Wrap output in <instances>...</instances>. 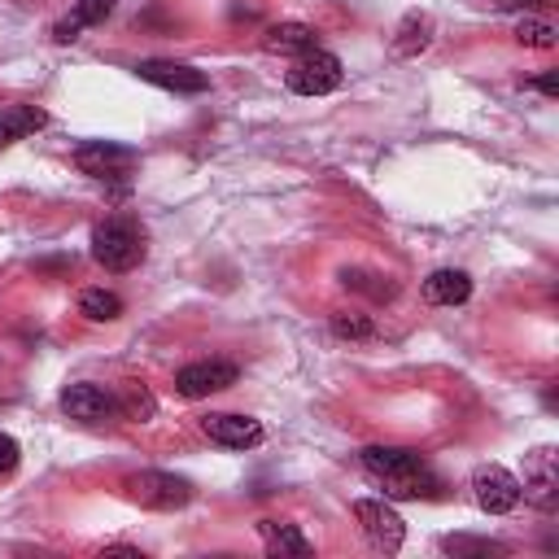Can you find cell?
I'll return each mask as SVG.
<instances>
[{
    "mask_svg": "<svg viewBox=\"0 0 559 559\" xmlns=\"http://www.w3.org/2000/svg\"><path fill=\"white\" fill-rule=\"evenodd\" d=\"M61 411L70 419H79V424H105V419H118V397L109 389H100V384L79 380V384L61 389Z\"/></svg>",
    "mask_w": 559,
    "mask_h": 559,
    "instance_id": "obj_10",
    "label": "cell"
},
{
    "mask_svg": "<svg viewBox=\"0 0 559 559\" xmlns=\"http://www.w3.org/2000/svg\"><path fill=\"white\" fill-rule=\"evenodd\" d=\"M79 314L92 323H114L122 314V297L114 288H83L79 293Z\"/></svg>",
    "mask_w": 559,
    "mask_h": 559,
    "instance_id": "obj_19",
    "label": "cell"
},
{
    "mask_svg": "<svg viewBox=\"0 0 559 559\" xmlns=\"http://www.w3.org/2000/svg\"><path fill=\"white\" fill-rule=\"evenodd\" d=\"M240 380V367L227 362V358H201V362H188L175 371V393L179 397H210V393H223Z\"/></svg>",
    "mask_w": 559,
    "mask_h": 559,
    "instance_id": "obj_8",
    "label": "cell"
},
{
    "mask_svg": "<svg viewBox=\"0 0 559 559\" xmlns=\"http://www.w3.org/2000/svg\"><path fill=\"white\" fill-rule=\"evenodd\" d=\"M262 48L275 52V57H301V52L319 48V31L306 26V22H275V26H266Z\"/></svg>",
    "mask_w": 559,
    "mask_h": 559,
    "instance_id": "obj_14",
    "label": "cell"
},
{
    "mask_svg": "<svg viewBox=\"0 0 559 559\" xmlns=\"http://www.w3.org/2000/svg\"><path fill=\"white\" fill-rule=\"evenodd\" d=\"M472 498H476V507L480 511H489V515H507V511H515L520 507V476H511L502 463H480L476 472H472Z\"/></svg>",
    "mask_w": 559,
    "mask_h": 559,
    "instance_id": "obj_5",
    "label": "cell"
},
{
    "mask_svg": "<svg viewBox=\"0 0 559 559\" xmlns=\"http://www.w3.org/2000/svg\"><path fill=\"white\" fill-rule=\"evenodd\" d=\"M341 79H345L341 57L336 52H323V48H310V52L293 57V70L284 74L288 92H297V96H328V92L341 87Z\"/></svg>",
    "mask_w": 559,
    "mask_h": 559,
    "instance_id": "obj_3",
    "label": "cell"
},
{
    "mask_svg": "<svg viewBox=\"0 0 559 559\" xmlns=\"http://www.w3.org/2000/svg\"><path fill=\"white\" fill-rule=\"evenodd\" d=\"M432 35H437V22H432V13H419V9H411V13H402V22L393 26V57H402V61H411V57H419V52H428V44H432Z\"/></svg>",
    "mask_w": 559,
    "mask_h": 559,
    "instance_id": "obj_13",
    "label": "cell"
},
{
    "mask_svg": "<svg viewBox=\"0 0 559 559\" xmlns=\"http://www.w3.org/2000/svg\"><path fill=\"white\" fill-rule=\"evenodd\" d=\"M201 432L223 445V450H253L262 445V424L249 419V415H231V411H214V415H201Z\"/></svg>",
    "mask_w": 559,
    "mask_h": 559,
    "instance_id": "obj_11",
    "label": "cell"
},
{
    "mask_svg": "<svg viewBox=\"0 0 559 559\" xmlns=\"http://www.w3.org/2000/svg\"><path fill=\"white\" fill-rule=\"evenodd\" d=\"M358 463L371 480L384 485V498H441V476L424 463V454L406 445H367L358 450Z\"/></svg>",
    "mask_w": 559,
    "mask_h": 559,
    "instance_id": "obj_1",
    "label": "cell"
},
{
    "mask_svg": "<svg viewBox=\"0 0 559 559\" xmlns=\"http://www.w3.org/2000/svg\"><path fill=\"white\" fill-rule=\"evenodd\" d=\"M476 9H489V13H520V9H533L542 0H472Z\"/></svg>",
    "mask_w": 559,
    "mask_h": 559,
    "instance_id": "obj_26",
    "label": "cell"
},
{
    "mask_svg": "<svg viewBox=\"0 0 559 559\" xmlns=\"http://www.w3.org/2000/svg\"><path fill=\"white\" fill-rule=\"evenodd\" d=\"M555 489H559V454H555L550 445L528 450V454H524V480H520V493H524L533 507L550 511V507H555Z\"/></svg>",
    "mask_w": 559,
    "mask_h": 559,
    "instance_id": "obj_9",
    "label": "cell"
},
{
    "mask_svg": "<svg viewBox=\"0 0 559 559\" xmlns=\"http://www.w3.org/2000/svg\"><path fill=\"white\" fill-rule=\"evenodd\" d=\"M17 459H22V450H17V441H13L9 432H0V476H9V472L17 467Z\"/></svg>",
    "mask_w": 559,
    "mask_h": 559,
    "instance_id": "obj_25",
    "label": "cell"
},
{
    "mask_svg": "<svg viewBox=\"0 0 559 559\" xmlns=\"http://www.w3.org/2000/svg\"><path fill=\"white\" fill-rule=\"evenodd\" d=\"M472 297V280L467 271H454V266H441L424 280V301L428 306H463Z\"/></svg>",
    "mask_w": 559,
    "mask_h": 559,
    "instance_id": "obj_16",
    "label": "cell"
},
{
    "mask_svg": "<svg viewBox=\"0 0 559 559\" xmlns=\"http://www.w3.org/2000/svg\"><path fill=\"white\" fill-rule=\"evenodd\" d=\"M114 397H118V419H148V415L157 411L153 393H148V389H140V384H122Z\"/></svg>",
    "mask_w": 559,
    "mask_h": 559,
    "instance_id": "obj_22",
    "label": "cell"
},
{
    "mask_svg": "<svg viewBox=\"0 0 559 559\" xmlns=\"http://www.w3.org/2000/svg\"><path fill=\"white\" fill-rule=\"evenodd\" d=\"M515 44H524V48H555L559 44V31H555V22L524 13L520 26H515Z\"/></svg>",
    "mask_w": 559,
    "mask_h": 559,
    "instance_id": "obj_21",
    "label": "cell"
},
{
    "mask_svg": "<svg viewBox=\"0 0 559 559\" xmlns=\"http://www.w3.org/2000/svg\"><path fill=\"white\" fill-rule=\"evenodd\" d=\"M354 520H358L362 537H367L376 550H384V555H397V550H402L406 524H402V515H397L389 502H380V498H358V502H354Z\"/></svg>",
    "mask_w": 559,
    "mask_h": 559,
    "instance_id": "obj_7",
    "label": "cell"
},
{
    "mask_svg": "<svg viewBox=\"0 0 559 559\" xmlns=\"http://www.w3.org/2000/svg\"><path fill=\"white\" fill-rule=\"evenodd\" d=\"M528 87H537L542 96H559V79H555V70H546V74H537V79H528Z\"/></svg>",
    "mask_w": 559,
    "mask_h": 559,
    "instance_id": "obj_27",
    "label": "cell"
},
{
    "mask_svg": "<svg viewBox=\"0 0 559 559\" xmlns=\"http://www.w3.org/2000/svg\"><path fill=\"white\" fill-rule=\"evenodd\" d=\"M100 555H131V559H140V550H135V546H105Z\"/></svg>",
    "mask_w": 559,
    "mask_h": 559,
    "instance_id": "obj_28",
    "label": "cell"
},
{
    "mask_svg": "<svg viewBox=\"0 0 559 559\" xmlns=\"http://www.w3.org/2000/svg\"><path fill=\"white\" fill-rule=\"evenodd\" d=\"M127 493H131V502H140L148 511H179L192 502L197 489H192V480H183L175 472H135V476H127Z\"/></svg>",
    "mask_w": 559,
    "mask_h": 559,
    "instance_id": "obj_4",
    "label": "cell"
},
{
    "mask_svg": "<svg viewBox=\"0 0 559 559\" xmlns=\"http://www.w3.org/2000/svg\"><path fill=\"white\" fill-rule=\"evenodd\" d=\"M92 258L105 271H135L144 262V227L131 214H109L92 227Z\"/></svg>",
    "mask_w": 559,
    "mask_h": 559,
    "instance_id": "obj_2",
    "label": "cell"
},
{
    "mask_svg": "<svg viewBox=\"0 0 559 559\" xmlns=\"http://www.w3.org/2000/svg\"><path fill=\"white\" fill-rule=\"evenodd\" d=\"M341 284H345V288H354V293H367V297H376V301H389V297L397 293V284H393L389 275L358 271V266H345V271H341Z\"/></svg>",
    "mask_w": 559,
    "mask_h": 559,
    "instance_id": "obj_20",
    "label": "cell"
},
{
    "mask_svg": "<svg viewBox=\"0 0 559 559\" xmlns=\"http://www.w3.org/2000/svg\"><path fill=\"white\" fill-rule=\"evenodd\" d=\"M332 332H336L341 341H371V336H376V323H371V314H362V310H336V314H332Z\"/></svg>",
    "mask_w": 559,
    "mask_h": 559,
    "instance_id": "obj_23",
    "label": "cell"
},
{
    "mask_svg": "<svg viewBox=\"0 0 559 559\" xmlns=\"http://www.w3.org/2000/svg\"><path fill=\"white\" fill-rule=\"evenodd\" d=\"M258 537H262L266 555H310V550H314V546L301 537V528L288 524V520H258Z\"/></svg>",
    "mask_w": 559,
    "mask_h": 559,
    "instance_id": "obj_17",
    "label": "cell"
},
{
    "mask_svg": "<svg viewBox=\"0 0 559 559\" xmlns=\"http://www.w3.org/2000/svg\"><path fill=\"white\" fill-rule=\"evenodd\" d=\"M74 166L92 179H127L140 166V153L127 144H114V140H87L74 148Z\"/></svg>",
    "mask_w": 559,
    "mask_h": 559,
    "instance_id": "obj_6",
    "label": "cell"
},
{
    "mask_svg": "<svg viewBox=\"0 0 559 559\" xmlns=\"http://www.w3.org/2000/svg\"><path fill=\"white\" fill-rule=\"evenodd\" d=\"M135 74H140L144 83L166 87V92H179V96H197V92H205V87H210L205 70L183 66V61H140V66H135Z\"/></svg>",
    "mask_w": 559,
    "mask_h": 559,
    "instance_id": "obj_12",
    "label": "cell"
},
{
    "mask_svg": "<svg viewBox=\"0 0 559 559\" xmlns=\"http://www.w3.org/2000/svg\"><path fill=\"white\" fill-rule=\"evenodd\" d=\"M114 4H118V0H74V9L52 26V39H57V44H74L87 26H100V22L114 13Z\"/></svg>",
    "mask_w": 559,
    "mask_h": 559,
    "instance_id": "obj_15",
    "label": "cell"
},
{
    "mask_svg": "<svg viewBox=\"0 0 559 559\" xmlns=\"http://www.w3.org/2000/svg\"><path fill=\"white\" fill-rule=\"evenodd\" d=\"M441 550L445 555H507L502 542H489V537H441Z\"/></svg>",
    "mask_w": 559,
    "mask_h": 559,
    "instance_id": "obj_24",
    "label": "cell"
},
{
    "mask_svg": "<svg viewBox=\"0 0 559 559\" xmlns=\"http://www.w3.org/2000/svg\"><path fill=\"white\" fill-rule=\"evenodd\" d=\"M39 127H48V114L39 105H4L0 109V148H9L13 140H26Z\"/></svg>",
    "mask_w": 559,
    "mask_h": 559,
    "instance_id": "obj_18",
    "label": "cell"
}]
</instances>
